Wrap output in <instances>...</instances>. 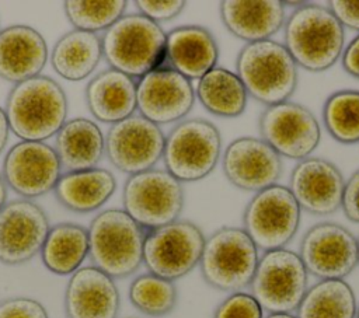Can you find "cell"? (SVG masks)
Here are the masks:
<instances>
[{"label":"cell","instance_id":"obj_1","mask_svg":"<svg viewBox=\"0 0 359 318\" xmlns=\"http://www.w3.org/2000/svg\"><path fill=\"white\" fill-rule=\"evenodd\" d=\"M67 111V97L60 84L42 74L14 84L4 106L10 132L24 141H45L56 136Z\"/></svg>","mask_w":359,"mask_h":318},{"label":"cell","instance_id":"obj_2","mask_svg":"<svg viewBox=\"0 0 359 318\" xmlns=\"http://www.w3.org/2000/svg\"><path fill=\"white\" fill-rule=\"evenodd\" d=\"M283 38L296 66L318 73L342 56L345 31L328 7L306 3L286 18Z\"/></svg>","mask_w":359,"mask_h":318},{"label":"cell","instance_id":"obj_3","mask_svg":"<svg viewBox=\"0 0 359 318\" xmlns=\"http://www.w3.org/2000/svg\"><path fill=\"white\" fill-rule=\"evenodd\" d=\"M167 34L147 17L125 14L101 38L102 57L111 69L140 78L165 64Z\"/></svg>","mask_w":359,"mask_h":318},{"label":"cell","instance_id":"obj_4","mask_svg":"<svg viewBox=\"0 0 359 318\" xmlns=\"http://www.w3.org/2000/svg\"><path fill=\"white\" fill-rule=\"evenodd\" d=\"M236 74L248 97L266 106L289 101L299 83L294 60L273 39L245 43L236 59Z\"/></svg>","mask_w":359,"mask_h":318},{"label":"cell","instance_id":"obj_5","mask_svg":"<svg viewBox=\"0 0 359 318\" xmlns=\"http://www.w3.org/2000/svg\"><path fill=\"white\" fill-rule=\"evenodd\" d=\"M93 266L112 279L128 277L143 263V230L123 209L98 213L88 227Z\"/></svg>","mask_w":359,"mask_h":318},{"label":"cell","instance_id":"obj_6","mask_svg":"<svg viewBox=\"0 0 359 318\" xmlns=\"http://www.w3.org/2000/svg\"><path fill=\"white\" fill-rule=\"evenodd\" d=\"M258 259V248L243 228L220 227L205 240L198 266L206 284L236 293L250 286Z\"/></svg>","mask_w":359,"mask_h":318},{"label":"cell","instance_id":"obj_7","mask_svg":"<svg viewBox=\"0 0 359 318\" xmlns=\"http://www.w3.org/2000/svg\"><path fill=\"white\" fill-rule=\"evenodd\" d=\"M220 155V130L206 119H182L165 136L163 151L165 171L180 182L206 178L216 168Z\"/></svg>","mask_w":359,"mask_h":318},{"label":"cell","instance_id":"obj_8","mask_svg":"<svg viewBox=\"0 0 359 318\" xmlns=\"http://www.w3.org/2000/svg\"><path fill=\"white\" fill-rule=\"evenodd\" d=\"M123 210L146 231L180 219L185 192L182 182L165 170L151 168L129 175L122 189Z\"/></svg>","mask_w":359,"mask_h":318},{"label":"cell","instance_id":"obj_9","mask_svg":"<svg viewBox=\"0 0 359 318\" xmlns=\"http://www.w3.org/2000/svg\"><path fill=\"white\" fill-rule=\"evenodd\" d=\"M309 273L297 252H264L250 283V294L268 314H292L307 291Z\"/></svg>","mask_w":359,"mask_h":318},{"label":"cell","instance_id":"obj_10","mask_svg":"<svg viewBox=\"0 0 359 318\" xmlns=\"http://www.w3.org/2000/svg\"><path fill=\"white\" fill-rule=\"evenodd\" d=\"M300 212L290 189L275 184L250 199L243 213V230L264 252L286 248L299 230Z\"/></svg>","mask_w":359,"mask_h":318},{"label":"cell","instance_id":"obj_11","mask_svg":"<svg viewBox=\"0 0 359 318\" xmlns=\"http://www.w3.org/2000/svg\"><path fill=\"white\" fill-rule=\"evenodd\" d=\"M205 234L189 220H175L146 231L143 263L149 273L175 282L194 270L201 261Z\"/></svg>","mask_w":359,"mask_h":318},{"label":"cell","instance_id":"obj_12","mask_svg":"<svg viewBox=\"0 0 359 318\" xmlns=\"http://www.w3.org/2000/svg\"><path fill=\"white\" fill-rule=\"evenodd\" d=\"M261 139L280 157L304 160L321 140L320 125L313 112L292 101L266 106L258 119Z\"/></svg>","mask_w":359,"mask_h":318},{"label":"cell","instance_id":"obj_13","mask_svg":"<svg viewBox=\"0 0 359 318\" xmlns=\"http://www.w3.org/2000/svg\"><path fill=\"white\" fill-rule=\"evenodd\" d=\"M299 256L309 275L344 280L358 265V238L337 223H318L302 238Z\"/></svg>","mask_w":359,"mask_h":318},{"label":"cell","instance_id":"obj_14","mask_svg":"<svg viewBox=\"0 0 359 318\" xmlns=\"http://www.w3.org/2000/svg\"><path fill=\"white\" fill-rule=\"evenodd\" d=\"M165 136L161 127L140 115L114 123L105 136V154L119 171L133 175L154 168L163 158Z\"/></svg>","mask_w":359,"mask_h":318},{"label":"cell","instance_id":"obj_15","mask_svg":"<svg viewBox=\"0 0 359 318\" xmlns=\"http://www.w3.org/2000/svg\"><path fill=\"white\" fill-rule=\"evenodd\" d=\"M195 88L187 77L168 66L158 67L136 81V109L156 125L181 122L192 109Z\"/></svg>","mask_w":359,"mask_h":318},{"label":"cell","instance_id":"obj_16","mask_svg":"<svg viewBox=\"0 0 359 318\" xmlns=\"http://www.w3.org/2000/svg\"><path fill=\"white\" fill-rule=\"evenodd\" d=\"M3 179L22 199H32L55 189L62 167L53 147L45 141L14 144L3 161Z\"/></svg>","mask_w":359,"mask_h":318},{"label":"cell","instance_id":"obj_17","mask_svg":"<svg viewBox=\"0 0 359 318\" xmlns=\"http://www.w3.org/2000/svg\"><path fill=\"white\" fill-rule=\"evenodd\" d=\"M50 226L46 213L29 199L7 202L0 209V262L15 266L32 259Z\"/></svg>","mask_w":359,"mask_h":318},{"label":"cell","instance_id":"obj_18","mask_svg":"<svg viewBox=\"0 0 359 318\" xmlns=\"http://www.w3.org/2000/svg\"><path fill=\"white\" fill-rule=\"evenodd\" d=\"M222 168L233 186L257 193L278 182L282 175V158L261 137L244 136L226 147Z\"/></svg>","mask_w":359,"mask_h":318},{"label":"cell","instance_id":"obj_19","mask_svg":"<svg viewBox=\"0 0 359 318\" xmlns=\"http://www.w3.org/2000/svg\"><path fill=\"white\" fill-rule=\"evenodd\" d=\"M287 188L302 210L327 216L341 209L345 179L331 161L307 157L294 165Z\"/></svg>","mask_w":359,"mask_h":318},{"label":"cell","instance_id":"obj_20","mask_svg":"<svg viewBox=\"0 0 359 318\" xmlns=\"http://www.w3.org/2000/svg\"><path fill=\"white\" fill-rule=\"evenodd\" d=\"M119 291L112 277L91 266L72 273L65 290L67 318H116Z\"/></svg>","mask_w":359,"mask_h":318},{"label":"cell","instance_id":"obj_21","mask_svg":"<svg viewBox=\"0 0 359 318\" xmlns=\"http://www.w3.org/2000/svg\"><path fill=\"white\" fill-rule=\"evenodd\" d=\"M48 62L45 38L32 27L10 25L0 29V77L21 83L36 77Z\"/></svg>","mask_w":359,"mask_h":318},{"label":"cell","instance_id":"obj_22","mask_svg":"<svg viewBox=\"0 0 359 318\" xmlns=\"http://www.w3.org/2000/svg\"><path fill=\"white\" fill-rule=\"evenodd\" d=\"M219 60V46L212 32L201 25H182L167 34L165 64L188 80H199Z\"/></svg>","mask_w":359,"mask_h":318},{"label":"cell","instance_id":"obj_23","mask_svg":"<svg viewBox=\"0 0 359 318\" xmlns=\"http://www.w3.org/2000/svg\"><path fill=\"white\" fill-rule=\"evenodd\" d=\"M219 13L227 31L247 43L271 39L286 21L279 0H224Z\"/></svg>","mask_w":359,"mask_h":318},{"label":"cell","instance_id":"obj_24","mask_svg":"<svg viewBox=\"0 0 359 318\" xmlns=\"http://www.w3.org/2000/svg\"><path fill=\"white\" fill-rule=\"evenodd\" d=\"M84 97L87 108L95 119L114 125L135 113L136 81L109 67L90 80Z\"/></svg>","mask_w":359,"mask_h":318},{"label":"cell","instance_id":"obj_25","mask_svg":"<svg viewBox=\"0 0 359 318\" xmlns=\"http://www.w3.org/2000/svg\"><path fill=\"white\" fill-rule=\"evenodd\" d=\"M53 148L65 172L91 170L105 153V137L95 122L74 118L56 133Z\"/></svg>","mask_w":359,"mask_h":318},{"label":"cell","instance_id":"obj_26","mask_svg":"<svg viewBox=\"0 0 359 318\" xmlns=\"http://www.w3.org/2000/svg\"><path fill=\"white\" fill-rule=\"evenodd\" d=\"M116 181L112 172L104 168L65 172L60 175L55 196L66 209L88 213L100 209L115 192Z\"/></svg>","mask_w":359,"mask_h":318},{"label":"cell","instance_id":"obj_27","mask_svg":"<svg viewBox=\"0 0 359 318\" xmlns=\"http://www.w3.org/2000/svg\"><path fill=\"white\" fill-rule=\"evenodd\" d=\"M102 57L101 38L97 34L72 29L62 35L50 52V63L56 74L69 81L87 78Z\"/></svg>","mask_w":359,"mask_h":318},{"label":"cell","instance_id":"obj_28","mask_svg":"<svg viewBox=\"0 0 359 318\" xmlns=\"http://www.w3.org/2000/svg\"><path fill=\"white\" fill-rule=\"evenodd\" d=\"M88 255V231L74 223H59L48 231L41 248L45 268L55 275L74 273Z\"/></svg>","mask_w":359,"mask_h":318},{"label":"cell","instance_id":"obj_29","mask_svg":"<svg viewBox=\"0 0 359 318\" xmlns=\"http://www.w3.org/2000/svg\"><path fill=\"white\" fill-rule=\"evenodd\" d=\"M196 98L215 116L237 118L247 106L248 94L238 76L224 67H213L198 80Z\"/></svg>","mask_w":359,"mask_h":318},{"label":"cell","instance_id":"obj_30","mask_svg":"<svg viewBox=\"0 0 359 318\" xmlns=\"http://www.w3.org/2000/svg\"><path fill=\"white\" fill-rule=\"evenodd\" d=\"M356 298L345 280H320L307 289L296 318H355Z\"/></svg>","mask_w":359,"mask_h":318},{"label":"cell","instance_id":"obj_31","mask_svg":"<svg viewBox=\"0 0 359 318\" xmlns=\"http://www.w3.org/2000/svg\"><path fill=\"white\" fill-rule=\"evenodd\" d=\"M327 132L339 143H359V91L341 90L331 94L323 106Z\"/></svg>","mask_w":359,"mask_h":318},{"label":"cell","instance_id":"obj_32","mask_svg":"<svg viewBox=\"0 0 359 318\" xmlns=\"http://www.w3.org/2000/svg\"><path fill=\"white\" fill-rule=\"evenodd\" d=\"M129 300L144 315L164 317L174 311L178 291L174 282L147 272L132 280Z\"/></svg>","mask_w":359,"mask_h":318},{"label":"cell","instance_id":"obj_33","mask_svg":"<svg viewBox=\"0 0 359 318\" xmlns=\"http://www.w3.org/2000/svg\"><path fill=\"white\" fill-rule=\"evenodd\" d=\"M126 6L128 3L125 0H67L63 3L66 18L74 29L93 34L107 31L122 15H125Z\"/></svg>","mask_w":359,"mask_h":318},{"label":"cell","instance_id":"obj_34","mask_svg":"<svg viewBox=\"0 0 359 318\" xmlns=\"http://www.w3.org/2000/svg\"><path fill=\"white\" fill-rule=\"evenodd\" d=\"M213 318H264V311L250 293L236 291L216 307Z\"/></svg>","mask_w":359,"mask_h":318},{"label":"cell","instance_id":"obj_35","mask_svg":"<svg viewBox=\"0 0 359 318\" xmlns=\"http://www.w3.org/2000/svg\"><path fill=\"white\" fill-rule=\"evenodd\" d=\"M135 6L137 7L139 14L160 24L178 17L187 3L184 0H136Z\"/></svg>","mask_w":359,"mask_h":318},{"label":"cell","instance_id":"obj_36","mask_svg":"<svg viewBox=\"0 0 359 318\" xmlns=\"http://www.w3.org/2000/svg\"><path fill=\"white\" fill-rule=\"evenodd\" d=\"M0 318H49L45 307L29 297H11L0 303Z\"/></svg>","mask_w":359,"mask_h":318},{"label":"cell","instance_id":"obj_37","mask_svg":"<svg viewBox=\"0 0 359 318\" xmlns=\"http://www.w3.org/2000/svg\"><path fill=\"white\" fill-rule=\"evenodd\" d=\"M341 207L346 219L359 224V170L345 181Z\"/></svg>","mask_w":359,"mask_h":318},{"label":"cell","instance_id":"obj_38","mask_svg":"<svg viewBox=\"0 0 359 318\" xmlns=\"http://www.w3.org/2000/svg\"><path fill=\"white\" fill-rule=\"evenodd\" d=\"M328 10L345 28L359 31V1L355 0H332L328 1Z\"/></svg>","mask_w":359,"mask_h":318},{"label":"cell","instance_id":"obj_39","mask_svg":"<svg viewBox=\"0 0 359 318\" xmlns=\"http://www.w3.org/2000/svg\"><path fill=\"white\" fill-rule=\"evenodd\" d=\"M342 67L344 70L355 77L359 78V35H356L349 45L342 52Z\"/></svg>","mask_w":359,"mask_h":318},{"label":"cell","instance_id":"obj_40","mask_svg":"<svg viewBox=\"0 0 359 318\" xmlns=\"http://www.w3.org/2000/svg\"><path fill=\"white\" fill-rule=\"evenodd\" d=\"M8 134H10V127H8L7 116H6L4 108L0 106V153L4 150V147L7 144Z\"/></svg>","mask_w":359,"mask_h":318},{"label":"cell","instance_id":"obj_41","mask_svg":"<svg viewBox=\"0 0 359 318\" xmlns=\"http://www.w3.org/2000/svg\"><path fill=\"white\" fill-rule=\"evenodd\" d=\"M7 203V185L3 179V175L0 174V209Z\"/></svg>","mask_w":359,"mask_h":318},{"label":"cell","instance_id":"obj_42","mask_svg":"<svg viewBox=\"0 0 359 318\" xmlns=\"http://www.w3.org/2000/svg\"><path fill=\"white\" fill-rule=\"evenodd\" d=\"M264 318H296V315H293V314H268Z\"/></svg>","mask_w":359,"mask_h":318},{"label":"cell","instance_id":"obj_43","mask_svg":"<svg viewBox=\"0 0 359 318\" xmlns=\"http://www.w3.org/2000/svg\"><path fill=\"white\" fill-rule=\"evenodd\" d=\"M358 265H359V238H358Z\"/></svg>","mask_w":359,"mask_h":318},{"label":"cell","instance_id":"obj_44","mask_svg":"<svg viewBox=\"0 0 359 318\" xmlns=\"http://www.w3.org/2000/svg\"><path fill=\"white\" fill-rule=\"evenodd\" d=\"M355 318H359V307H358V310H356V317Z\"/></svg>","mask_w":359,"mask_h":318}]
</instances>
